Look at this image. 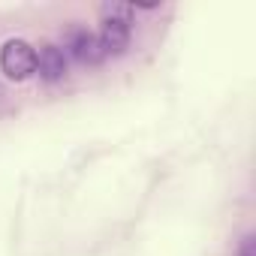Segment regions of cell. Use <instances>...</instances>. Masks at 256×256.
<instances>
[{
  "mask_svg": "<svg viewBox=\"0 0 256 256\" xmlns=\"http://www.w3.org/2000/svg\"><path fill=\"white\" fill-rule=\"evenodd\" d=\"M102 18H114V22H126V24H130L133 6H126V4H106L102 6Z\"/></svg>",
  "mask_w": 256,
  "mask_h": 256,
  "instance_id": "5",
  "label": "cell"
},
{
  "mask_svg": "<svg viewBox=\"0 0 256 256\" xmlns=\"http://www.w3.org/2000/svg\"><path fill=\"white\" fill-rule=\"evenodd\" d=\"M238 256H256V235H244V241L238 247Z\"/></svg>",
  "mask_w": 256,
  "mask_h": 256,
  "instance_id": "6",
  "label": "cell"
},
{
  "mask_svg": "<svg viewBox=\"0 0 256 256\" xmlns=\"http://www.w3.org/2000/svg\"><path fill=\"white\" fill-rule=\"evenodd\" d=\"M0 70L12 82H24L36 72V48L24 40H10L0 48Z\"/></svg>",
  "mask_w": 256,
  "mask_h": 256,
  "instance_id": "1",
  "label": "cell"
},
{
  "mask_svg": "<svg viewBox=\"0 0 256 256\" xmlns=\"http://www.w3.org/2000/svg\"><path fill=\"white\" fill-rule=\"evenodd\" d=\"M66 48H70V54L78 60V64H84V66H96V64H102V48H100V40L90 34V30H84V28H72L70 30V40H66Z\"/></svg>",
  "mask_w": 256,
  "mask_h": 256,
  "instance_id": "2",
  "label": "cell"
},
{
  "mask_svg": "<svg viewBox=\"0 0 256 256\" xmlns=\"http://www.w3.org/2000/svg\"><path fill=\"white\" fill-rule=\"evenodd\" d=\"M36 72L46 78V82H60L64 76H66V54H64V48H58V46H42L40 52H36Z\"/></svg>",
  "mask_w": 256,
  "mask_h": 256,
  "instance_id": "4",
  "label": "cell"
},
{
  "mask_svg": "<svg viewBox=\"0 0 256 256\" xmlns=\"http://www.w3.org/2000/svg\"><path fill=\"white\" fill-rule=\"evenodd\" d=\"M100 48L102 54H124L126 46H130V24L126 22H114V18H102V30H100Z\"/></svg>",
  "mask_w": 256,
  "mask_h": 256,
  "instance_id": "3",
  "label": "cell"
}]
</instances>
